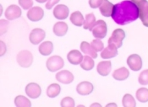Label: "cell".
Segmentation results:
<instances>
[{
	"mask_svg": "<svg viewBox=\"0 0 148 107\" xmlns=\"http://www.w3.org/2000/svg\"><path fill=\"white\" fill-rule=\"evenodd\" d=\"M111 17L116 24L125 25L139 18V9L131 0H125L114 5Z\"/></svg>",
	"mask_w": 148,
	"mask_h": 107,
	"instance_id": "6da1fadb",
	"label": "cell"
},
{
	"mask_svg": "<svg viewBox=\"0 0 148 107\" xmlns=\"http://www.w3.org/2000/svg\"><path fill=\"white\" fill-rule=\"evenodd\" d=\"M139 9V18L144 26L148 27V2L147 0H131Z\"/></svg>",
	"mask_w": 148,
	"mask_h": 107,
	"instance_id": "7a4b0ae2",
	"label": "cell"
},
{
	"mask_svg": "<svg viewBox=\"0 0 148 107\" xmlns=\"http://www.w3.org/2000/svg\"><path fill=\"white\" fill-rule=\"evenodd\" d=\"M17 62L22 68H29L33 62V56L30 51L23 50L17 54Z\"/></svg>",
	"mask_w": 148,
	"mask_h": 107,
	"instance_id": "3957f363",
	"label": "cell"
},
{
	"mask_svg": "<svg viewBox=\"0 0 148 107\" xmlns=\"http://www.w3.org/2000/svg\"><path fill=\"white\" fill-rule=\"evenodd\" d=\"M92 35L97 39H103L107 36L108 27L106 22L103 20H99L96 22L91 30Z\"/></svg>",
	"mask_w": 148,
	"mask_h": 107,
	"instance_id": "277c9868",
	"label": "cell"
},
{
	"mask_svg": "<svg viewBox=\"0 0 148 107\" xmlns=\"http://www.w3.org/2000/svg\"><path fill=\"white\" fill-rule=\"evenodd\" d=\"M47 68L50 72H56L63 68L64 62V60L59 56H53L47 61Z\"/></svg>",
	"mask_w": 148,
	"mask_h": 107,
	"instance_id": "5b68a950",
	"label": "cell"
},
{
	"mask_svg": "<svg viewBox=\"0 0 148 107\" xmlns=\"http://www.w3.org/2000/svg\"><path fill=\"white\" fill-rule=\"evenodd\" d=\"M125 38V32L122 29H116L112 33L111 37L108 39V44H114L118 48L123 45V41Z\"/></svg>",
	"mask_w": 148,
	"mask_h": 107,
	"instance_id": "8992f818",
	"label": "cell"
},
{
	"mask_svg": "<svg viewBox=\"0 0 148 107\" xmlns=\"http://www.w3.org/2000/svg\"><path fill=\"white\" fill-rule=\"evenodd\" d=\"M127 64L133 71H139L142 68V60L137 54H132L127 58Z\"/></svg>",
	"mask_w": 148,
	"mask_h": 107,
	"instance_id": "52a82bcc",
	"label": "cell"
},
{
	"mask_svg": "<svg viewBox=\"0 0 148 107\" xmlns=\"http://www.w3.org/2000/svg\"><path fill=\"white\" fill-rule=\"evenodd\" d=\"M45 36V31L42 29L36 28V29L32 30L30 36H29V39H30V41L33 45H38L40 42H42L44 40Z\"/></svg>",
	"mask_w": 148,
	"mask_h": 107,
	"instance_id": "ba28073f",
	"label": "cell"
},
{
	"mask_svg": "<svg viewBox=\"0 0 148 107\" xmlns=\"http://www.w3.org/2000/svg\"><path fill=\"white\" fill-rule=\"evenodd\" d=\"M25 94L32 99H36L42 94L41 87L36 83H28L25 87Z\"/></svg>",
	"mask_w": 148,
	"mask_h": 107,
	"instance_id": "9c48e42d",
	"label": "cell"
},
{
	"mask_svg": "<svg viewBox=\"0 0 148 107\" xmlns=\"http://www.w3.org/2000/svg\"><path fill=\"white\" fill-rule=\"evenodd\" d=\"M44 15V11L41 7H32V9H29L27 13V18L33 22H36L41 20L43 18Z\"/></svg>",
	"mask_w": 148,
	"mask_h": 107,
	"instance_id": "30bf717a",
	"label": "cell"
},
{
	"mask_svg": "<svg viewBox=\"0 0 148 107\" xmlns=\"http://www.w3.org/2000/svg\"><path fill=\"white\" fill-rule=\"evenodd\" d=\"M4 14L7 20H13L21 16V9L19 6L15 4H12L6 9Z\"/></svg>",
	"mask_w": 148,
	"mask_h": 107,
	"instance_id": "8fae6325",
	"label": "cell"
},
{
	"mask_svg": "<svg viewBox=\"0 0 148 107\" xmlns=\"http://www.w3.org/2000/svg\"><path fill=\"white\" fill-rule=\"evenodd\" d=\"M69 8L64 4H58L53 9V15L58 20H65L69 16Z\"/></svg>",
	"mask_w": 148,
	"mask_h": 107,
	"instance_id": "7c38bea8",
	"label": "cell"
},
{
	"mask_svg": "<svg viewBox=\"0 0 148 107\" xmlns=\"http://www.w3.org/2000/svg\"><path fill=\"white\" fill-rule=\"evenodd\" d=\"M56 79L59 83L69 84L74 80V75L68 70H62L56 74Z\"/></svg>",
	"mask_w": 148,
	"mask_h": 107,
	"instance_id": "4fadbf2b",
	"label": "cell"
},
{
	"mask_svg": "<svg viewBox=\"0 0 148 107\" xmlns=\"http://www.w3.org/2000/svg\"><path fill=\"white\" fill-rule=\"evenodd\" d=\"M118 55V47L114 44H108V46L104 48L101 53V58L103 59H110Z\"/></svg>",
	"mask_w": 148,
	"mask_h": 107,
	"instance_id": "5bb4252c",
	"label": "cell"
},
{
	"mask_svg": "<svg viewBox=\"0 0 148 107\" xmlns=\"http://www.w3.org/2000/svg\"><path fill=\"white\" fill-rule=\"evenodd\" d=\"M93 89H94V87H93L92 83L87 82V81L81 82L76 87V91L80 95H90L93 91Z\"/></svg>",
	"mask_w": 148,
	"mask_h": 107,
	"instance_id": "9a60e30c",
	"label": "cell"
},
{
	"mask_svg": "<svg viewBox=\"0 0 148 107\" xmlns=\"http://www.w3.org/2000/svg\"><path fill=\"white\" fill-rule=\"evenodd\" d=\"M68 61L73 65H78L81 63L84 57L78 50H72L70 51L67 55Z\"/></svg>",
	"mask_w": 148,
	"mask_h": 107,
	"instance_id": "2e32d148",
	"label": "cell"
},
{
	"mask_svg": "<svg viewBox=\"0 0 148 107\" xmlns=\"http://www.w3.org/2000/svg\"><path fill=\"white\" fill-rule=\"evenodd\" d=\"M111 68H112V63L110 61L100 62L97 67V72L101 76H108L111 72Z\"/></svg>",
	"mask_w": 148,
	"mask_h": 107,
	"instance_id": "e0dca14e",
	"label": "cell"
},
{
	"mask_svg": "<svg viewBox=\"0 0 148 107\" xmlns=\"http://www.w3.org/2000/svg\"><path fill=\"white\" fill-rule=\"evenodd\" d=\"M114 6V4L108 0H103L101 6L99 7L100 13L102 14V15L105 17H110L112 16V14H113Z\"/></svg>",
	"mask_w": 148,
	"mask_h": 107,
	"instance_id": "ac0fdd59",
	"label": "cell"
},
{
	"mask_svg": "<svg viewBox=\"0 0 148 107\" xmlns=\"http://www.w3.org/2000/svg\"><path fill=\"white\" fill-rule=\"evenodd\" d=\"M80 50H81V51L85 55H88V56L91 57L92 58H97V51L93 49L91 44H89L86 41H82L81 42V44H80Z\"/></svg>",
	"mask_w": 148,
	"mask_h": 107,
	"instance_id": "d6986e66",
	"label": "cell"
},
{
	"mask_svg": "<svg viewBox=\"0 0 148 107\" xmlns=\"http://www.w3.org/2000/svg\"><path fill=\"white\" fill-rule=\"evenodd\" d=\"M130 75V72L129 70L123 67V68H120L119 69H116L113 73V78L116 80H119V81H123V80H125L126 79L129 77Z\"/></svg>",
	"mask_w": 148,
	"mask_h": 107,
	"instance_id": "ffe728a7",
	"label": "cell"
},
{
	"mask_svg": "<svg viewBox=\"0 0 148 107\" xmlns=\"http://www.w3.org/2000/svg\"><path fill=\"white\" fill-rule=\"evenodd\" d=\"M68 31V24L65 22H57L53 26V33L58 36H64Z\"/></svg>",
	"mask_w": 148,
	"mask_h": 107,
	"instance_id": "44dd1931",
	"label": "cell"
},
{
	"mask_svg": "<svg viewBox=\"0 0 148 107\" xmlns=\"http://www.w3.org/2000/svg\"><path fill=\"white\" fill-rule=\"evenodd\" d=\"M53 42L51 41H45L42 42L38 48L39 52L42 55V56H48L53 52Z\"/></svg>",
	"mask_w": 148,
	"mask_h": 107,
	"instance_id": "7402d4cb",
	"label": "cell"
},
{
	"mask_svg": "<svg viewBox=\"0 0 148 107\" xmlns=\"http://www.w3.org/2000/svg\"><path fill=\"white\" fill-rule=\"evenodd\" d=\"M70 21L73 24H75V26H81L84 24L85 20L84 17L82 15V14L80 11H75V12L72 13L70 15Z\"/></svg>",
	"mask_w": 148,
	"mask_h": 107,
	"instance_id": "603a6c76",
	"label": "cell"
},
{
	"mask_svg": "<svg viewBox=\"0 0 148 107\" xmlns=\"http://www.w3.org/2000/svg\"><path fill=\"white\" fill-rule=\"evenodd\" d=\"M94 65H95V62L93 61V58L90 56H88V55H86L84 57V58H83L81 63H80L81 68L84 69V70H86V71L91 70L94 68Z\"/></svg>",
	"mask_w": 148,
	"mask_h": 107,
	"instance_id": "cb8c5ba5",
	"label": "cell"
},
{
	"mask_svg": "<svg viewBox=\"0 0 148 107\" xmlns=\"http://www.w3.org/2000/svg\"><path fill=\"white\" fill-rule=\"evenodd\" d=\"M61 90V88L59 86V84L58 83H52L47 87V95L49 98H55L58 95H59Z\"/></svg>",
	"mask_w": 148,
	"mask_h": 107,
	"instance_id": "d4e9b609",
	"label": "cell"
},
{
	"mask_svg": "<svg viewBox=\"0 0 148 107\" xmlns=\"http://www.w3.org/2000/svg\"><path fill=\"white\" fill-rule=\"evenodd\" d=\"M96 17L95 15L91 13V14H88L86 15V18H85V22H84V29L85 30H92V27L94 26V24H96Z\"/></svg>",
	"mask_w": 148,
	"mask_h": 107,
	"instance_id": "484cf974",
	"label": "cell"
},
{
	"mask_svg": "<svg viewBox=\"0 0 148 107\" xmlns=\"http://www.w3.org/2000/svg\"><path fill=\"white\" fill-rule=\"evenodd\" d=\"M14 104L17 107H31L32 103L31 101L23 95H18L14 99Z\"/></svg>",
	"mask_w": 148,
	"mask_h": 107,
	"instance_id": "4316f807",
	"label": "cell"
},
{
	"mask_svg": "<svg viewBox=\"0 0 148 107\" xmlns=\"http://www.w3.org/2000/svg\"><path fill=\"white\" fill-rule=\"evenodd\" d=\"M136 99L142 103L148 101V89L146 88H140L136 91Z\"/></svg>",
	"mask_w": 148,
	"mask_h": 107,
	"instance_id": "83f0119b",
	"label": "cell"
},
{
	"mask_svg": "<svg viewBox=\"0 0 148 107\" xmlns=\"http://www.w3.org/2000/svg\"><path fill=\"white\" fill-rule=\"evenodd\" d=\"M123 106L124 107H135L136 106V100L134 99V97L130 94H126L123 97Z\"/></svg>",
	"mask_w": 148,
	"mask_h": 107,
	"instance_id": "f1b7e54d",
	"label": "cell"
},
{
	"mask_svg": "<svg viewBox=\"0 0 148 107\" xmlns=\"http://www.w3.org/2000/svg\"><path fill=\"white\" fill-rule=\"evenodd\" d=\"M91 47H93V49L97 52V51H101L104 49V45L103 42L101 41V39H96L93 40L91 43Z\"/></svg>",
	"mask_w": 148,
	"mask_h": 107,
	"instance_id": "f546056e",
	"label": "cell"
},
{
	"mask_svg": "<svg viewBox=\"0 0 148 107\" xmlns=\"http://www.w3.org/2000/svg\"><path fill=\"white\" fill-rule=\"evenodd\" d=\"M139 83L141 85H147L148 84V69L142 71L139 75Z\"/></svg>",
	"mask_w": 148,
	"mask_h": 107,
	"instance_id": "4dcf8cb0",
	"label": "cell"
},
{
	"mask_svg": "<svg viewBox=\"0 0 148 107\" xmlns=\"http://www.w3.org/2000/svg\"><path fill=\"white\" fill-rule=\"evenodd\" d=\"M60 105L62 107H75V100L71 97H65L61 100Z\"/></svg>",
	"mask_w": 148,
	"mask_h": 107,
	"instance_id": "1f68e13d",
	"label": "cell"
},
{
	"mask_svg": "<svg viewBox=\"0 0 148 107\" xmlns=\"http://www.w3.org/2000/svg\"><path fill=\"white\" fill-rule=\"evenodd\" d=\"M20 6L24 9H30L33 6L32 0H18Z\"/></svg>",
	"mask_w": 148,
	"mask_h": 107,
	"instance_id": "d6a6232c",
	"label": "cell"
},
{
	"mask_svg": "<svg viewBox=\"0 0 148 107\" xmlns=\"http://www.w3.org/2000/svg\"><path fill=\"white\" fill-rule=\"evenodd\" d=\"M103 0H89V5L92 9L99 8L102 4Z\"/></svg>",
	"mask_w": 148,
	"mask_h": 107,
	"instance_id": "836d02e7",
	"label": "cell"
},
{
	"mask_svg": "<svg viewBox=\"0 0 148 107\" xmlns=\"http://www.w3.org/2000/svg\"><path fill=\"white\" fill-rule=\"evenodd\" d=\"M59 2V0H47V2L46 3V9H53V7L57 4Z\"/></svg>",
	"mask_w": 148,
	"mask_h": 107,
	"instance_id": "e575fe53",
	"label": "cell"
},
{
	"mask_svg": "<svg viewBox=\"0 0 148 107\" xmlns=\"http://www.w3.org/2000/svg\"><path fill=\"white\" fill-rule=\"evenodd\" d=\"M1 46H2V51H1V56H3L6 52V47H4V44L3 41H1Z\"/></svg>",
	"mask_w": 148,
	"mask_h": 107,
	"instance_id": "d590c367",
	"label": "cell"
},
{
	"mask_svg": "<svg viewBox=\"0 0 148 107\" xmlns=\"http://www.w3.org/2000/svg\"><path fill=\"white\" fill-rule=\"evenodd\" d=\"M37 3H43L45 2H47V0H36Z\"/></svg>",
	"mask_w": 148,
	"mask_h": 107,
	"instance_id": "8d00e7d4",
	"label": "cell"
},
{
	"mask_svg": "<svg viewBox=\"0 0 148 107\" xmlns=\"http://www.w3.org/2000/svg\"><path fill=\"white\" fill-rule=\"evenodd\" d=\"M91 106V107H93V106H99V107H101V105H100V104H92Z\"/></svg>",
	"mask_w": 148,
	"mask_h": 107,
	"instance_id": "74e56055",
	"label": "cell"
},
{
	"mask_svg": "<svg viewBox=\"0 0 148 107\" xmlns=\"http://www.w3.org/2000/svg\"><path fill=\"white\" fill-rule=\"evenodd\" d=\"M117 106V105H116V104H108V105H107V106Z\"/></svg>",
	"mask_w": 148,
	"mask_h": 107,
	"instance_id": "f35d334b",
	"label": "cell"
}]
</instances>
